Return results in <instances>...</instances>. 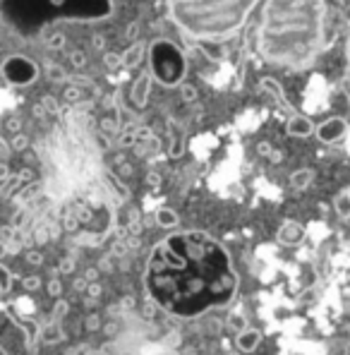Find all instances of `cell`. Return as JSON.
I'll list each match as a JSON object with an SVG mask.
<instances>
[{
    "label": "cell",
    "instance_id": "cell-3",
    "mask_svg": "<svg viewBox=\"0 0 350 355\" xmlns=\"http://www.w3.org/2000/svg\"><path fill=\"white\" fill-rule=\"evenodd\" d=\"M259 0H166L168 17L195 44H223L245 29Z\"/></svg>",
    "mask_w": 350,
    "mask_h": 355
},
{
    "label": "cell",
    "instance_id": "cell-17",
    "mask_svg": "<svg viewBox=\"0 0 350 355\" xmlns=\"http://www.w3.org/2000/svg\"><path fill=\"white\" fill-rule=\"evenodd\" d=\"M180 92H182V98H185V101H195L197 98V89L190 85H180Z\"/></svg>",
    "mask_w": 350,
    "mask_h": 355
},
{
    "label": "cell",
    "instance_id": "cell-21",
    "mask_svg": "<svg viewBox=\"0 0 350 355\" xmlns=\"http://www.w3.org/2000/svg\"><path fill=\"white\" fill-rule=\"evenodd\" d=\"M49 77L51 80H62L65 72H62V67H58V65H49Z\"/></svg>",
    "mask_w": 350,
    "mask_h": 355
},
{
    "label": "cell",
    "instance_id": "cell-9",
    "mask_svg": "<svg viewBox=\"0 0 350 355\" xmlns=\"http://www.w3.org/2000/svg\"><path fill=\"white\" fill-rule=\"evenodd\" d=\"M259 343H262V331H259V329H250V327L245 329V331H240L238 338H235V346L243 353H252Z\"/></svg>",
    "mask_w": 350,
    "mask_h": 355
},
{
    "label": "cell",
    "instance_id": "cell-7",
    "mask_svg": "<svg viewBox=\"0 0 350 355\" xmlns=\"http://www.w3.org/2000/svg\"><path fill=\"white\" fill-rule=\"evenodd\" d=\"M315 130H317V125L312 123L310 118L300 116V113H292L288 118V123H286V132H288L290 137L305 139V137H310V135H315Z\"/></svg>",
    "mask_w": 350,
    "mask_h": 355
},
{
    "label": "cell",
    "instance_id": "cell-24",
    "mask_svg": "<svg viewBox=\"0 0 350 355\" xmlns=\"http://www.w3.org/2000/svg\"><path fill=\"white\" fill-rule=\"evenodd\" d=\"M94 46H96V49H103V39H101V36H96V39H94Z\"/></svg>",
    "mask_w": 350,
    "mask_h": 355
},
{
    "label": "cell",
    "instance_id": "cell-26",
    "mask_svg": "<svg viewBox=\"0 0 350 355\" xmlns=\"http://www.w3.org/2000/svg\"><path fill=\"white\" fill-rule=\"evenodd\" d=\"M338 3H341V5H348V8H350V0H338Z\"/></svg>",
    "mask_w": 350,
    "mask_h": 355
},
{
    "label": "cell",
    "instance_id": "cell-28",
    "mask_svg": "<svg viewBox=\"0 0 350 355\" xmlns=\"http://www.w3.org/2000/svg\"><path fill=\"white\" fill-rule=\"evenodd\" d=\"M53 3H60V0H53Z\"/></svg>",
    "mask_w": 350,
    "mask_h": 355
},
{
    "label": "cell",
    "instance_id": "cell-16",
    "mask_svg": "<svg viewBox=\"0 0 350 355\" xmlns=\"http://www.w3.org/2000/svg\"><path fill=\"white\" fill-rule=\"evenodd\" d=\"M46 44H49V49H62V46H65V36L53 34V36H49V41H46Z\"/></svg>",
    "mask_w": 350,
    "mask_h": 355
},
{
    "label": "cell",
    "instance_id": "cell-12",
    "mask_svg": "<svg viewBox=\"0 0 350 355\" xmlns=\"http://www.w3.org/2000/svg\"><path fill=\"white\" fill-rule=\"evenodd\" d=\"M259 87L266 89V92H271V94H274V96H276V101H279V103H283L286 108H290V103L286 101V96H283V89L279 87V82H276V80H271V77H264V80L259 82ZM290 111H292V108H290Z\"/></svg>",
    "mask_w": 350,
    "mask_h": 355
},
{
    "label": "cell",
    "instance_id": "cell-8",
    "mask_svg": "<svg viewBox=\"0 0 350 355\" xmlns=\"http://www.w3.org/2000/svg\"><path fill=\"white\" fill-rule=\"evenodd\" d=\"M283 245H300L302 240H305V228L300 226L297 221H286L283 226L279 228V236Z\"/></svg>",
    "mask_w": 350,
    "mask_h": 355
},
{
    "label": "cell",
    "instance_id": "cell-15",
    "mask_svg": "<svg viewBox=\"0 0 350 355\" xmlns=\"http://www.w3.org/2000/svg\"><path fill=\"white\" fill-rule=\"evenodd\" d=\"M333 207H336V214L341 218H350V192H341L333 200Z\"/></svg>",
    "mask_w": 350,
    "mask_h": 355
},
{
    "label": "cell",
    "instance_id": "cell-5",
    "mask_svg": "<svg viewBox=\"0 0 350 355\" xmlns=\"http://www.w3.org/2000/svg\"><path fill=\"white\" fill-rule=\"evenodd\" d=\"M3 75L10 85L27 87L36 80L39 67H36V62L29 60V58H22V55H10V58L3 62Z\"/></svg>",
    "mask_w": 350,
    "mask_h": 355
},
{
    "label": "cell",
    "instance_id": "cell-1",
    "mask_svg": "<svg viewBox=\"0 0 350 355\" xmlns=\"http://www.w3.org/2000/svg\"><path fill=\"white\" fill-rule=\"evenodd\" d=\"M144 286L156 307L177 320H192L233 300L238 271L216 238L204 231H180L154 245Z\"/></svg>",
    "mask_w": 350,
    "mask_h": 355
},
{
    "label": "cell",
    "instance_id": "cell-18",
    "mask_svg": "<svg viewBox=\"0 0 350 355\" xmlns=\"http://www.w3.org/2000/svg\"><path fill=\"white\" fill-rule=\"evenodd\" d=\"M125 36H128L130 41H137V36H139V24H137V22H130V24H128V29H125Z\"/></svg>",
    "mask_w": 350,
    "mask_h": 355
},
{
    "label": "cell",
    "instance_id": "cell-13",
    "mask_svg": "<svg viewBox=\"0 0 350 355\" xmlns=\"http://www.w3.org/2000/svg\"><path fill=\"white\" fill-rule=\"evenodd\" d=\"M156 223H159L161 228H175L177 226V214L173 209H159L156 211Z\"/></svg>",
    "mask_w": 350,
    "mask_h": 355
},
{
    "label": "cell",
    "instance_id": "cell-22",
    "mask_svg": "<svg viewBox=\"0 0 350 355\" xmlns=\"http://www.w3.org/2000/svg\"><path fill=\"white\" fill-rule=\"evenodd\" d=\"M72 62H75V65H82V62H85V55H82V53H72Z\"/></svg>",
    "mask_w": 350,
    "mask_h": 355
},
{
    "label": "cell",
    "instance_id": "cell-20",
    "mask_svg": "<svg viewBox=\"0 0 350 355\" xmlns=\"http://www.w3.org/2000/svg\"><path fill=\"white\" fill-rule=\"evenodd\" d=\"M228 324L238 329V334H240V331H245V329H247V324H245V320H243V317H240V315H233L231 320H228Z\"/></svg>",
    "mask_w": 350,
    "mask_h": 355
},
{
    "label": "cell",
    "instance_id": "cell-4",
    "mask_svg": "<svg viewBox=\"0 0 350 355\" xmlns=\"http://www.w3.org/2000/svg\"><path fill=\"white\" fill-rule=\"evenodd\" d=\"M151 77L161 82L164 87H180L182 80H185L187 72V60L182 55V51L177 49L175 44L166 39H159L151 44Z\"/></svg>",
    "mask_w": 350,
    "mask_h": 355
},
{
    "label": "cell",
    "instance_id": "cell-10",
    "mask_svg": "<svg viewBox=\"0 0 350 355\" xmlns=\"http://www.w3.org/2000/svg\"><path fill=\"white\" fill-rule=\"evenodd\" d=\"M149 89H151V75L146 72V75H139L137 82H134L132 87V101L134 106H146V101H149Z\"/></svg>",
    "mask_w": 350,
    "mask_h": 355
},
{
    "label": "cell",
    "instance_id": "cell-19",
    "mask_svg": "<svg viewBox=\"0 0 350 355\" xmlns=\"http://www.w3.org/2000/svg\"><path fill=\"white\" fill-rule=\"evenodd\" d=\"M106 65L108 67H118V65H123V55H118V53H106Z\"/></svg>",
    "mask_w": 350,
    "mask_h": 355
},
{
    "label": "cell",
    "instance_id": "cell-25",
    "mask_svg": "<svg viewBox=\"0 0 350 355\" xmlns=\"http://www.w3.org/2000/svg\"><path fill=\"white\" fill-rule=\"evenodd\" d=\"M346 53H348V62H350V36H348V46H346Z\"/></svg>",
    "mask_w": 350,
    "mask_h": 355
},
{
    "label": "cell",
    "instance_id": "cell-27",
    "mask_svg": "<svg viewBox=\"0 0 350 355\" xmlns=\"http://www.w3.org/2000/svg\"><path fill=\"white\" fill-rule=\"evenodd\" d=\"M228 355H238V353H228Z\"/></svg>",
    "mask_w": 350,
    "mask_h": 355
},
{
    "label": "cell",
    "instance_id": "cell-11",
    "mask_svg": "<svg viewBox=\"0 0 350 355\" xmlns=\"http://www.w3.org/2000/svg\"><path fill=\"white\" fill-rule=\"evenodd\" d=\"M144 53H146V46L142 44V41H134V44L123 53V65L125 67H137L139 62H142Z\"/></svg>",
    "mask_w": 350,
    "mask_h": 355
},
{
    "label": "cell",
    "instance_id": "cell-14",
    "mask_svg": "<svg viewBox=\"0 0 350 355\" xmlns=\"http://www.w3.org/2000/svg\"><path fill=\"white\" fill-rule=\"evenodd\" d=\"M310 182H312V171L310 168H300L290 175V185L295 187V190H305V187H310Z\"/></svg>",
    "mask_w": 350,
    "mask_h": 355
},
{
    "label": "cell",
    "instance_id": "cell-23",
    "mask_svg": "<svg viewBox=\"0 0 350 355\" xmlns=\"http://www.w3.org/2000/svg\"><path fill=\"white\" fill-rule=\"evenodd\" d=\"M24 144H27V139H24V137H17V139H15V147H17V149H22Z\"/></svg>",
    "mask_w": 350,
    "mask_h": 355
},
{
    "label": "cell",
    "instance_id": "cell-6",
    "mask_svg": "<svg viewBox=\"0 0 350 355\" xmlns=\"http://www.w3.org/2000/svg\"><path fill=\"white\" fill-rule=\"evenodd\" d=\"M346 132H348V123L343 118H329V120H324V123L317 125V130H315V135L324 144L341 142V139L346 137Z\"/></svg>",
    "mask_w": 350,
    "mask_h": 355
},
{
    "label": "cell",
    "instance_id": "cell-2",
    "mask_svg": "<svg viewBox=\"0 0 350 355\" xmlns=\"http://www.w3.org/2000/svg\"><path fill=\"white\" fill-rule=\"evenodd\" d=\"M326 44V0H266L257 29L259 55L276 67L305 70Z\"/></svg>",
    "mask_w": 350,
    "mask_h": 355
}]
</instances>
